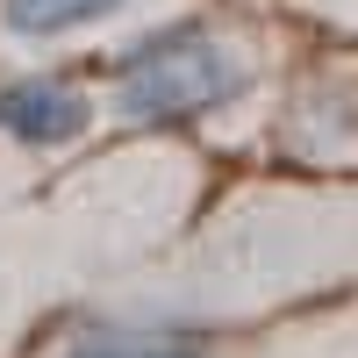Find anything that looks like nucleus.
Masks as SVG:
<instances>
[{
	"label": "nucleus",
	"instance_id": "f03ea898",
	"mask_svg": "<svg viewBox=\"0 0 358 358\" xmlns=\"http://www.w3.org/2000/svg\"><path fill=\"white\" fill-rule=\"evenodd\" d=\"M94 94L72 79H15L0 86V136L29 143V151H65V143H79L86 129H94Z\"/></svg>",
	"mask_w": 358,
	"mask_h": 358
},
{
	"label": "nucleus",
	"instance_id": "f257e3e1",
	"mask_svg": "<svg viewBox=\"0 0 358 358\" xmlns=\"http://www.w3.org/2000/svg\"><path fill=\"white\" fill-rule=\"evenodd\" d=\"M244 94L251 65L208 29H165L143 50H129L115 72V115L129 122H187V115H215Z\"/></svg>",
	"mask_w": 358,
	"mask_h": 358
},
{
	"label": "nucleus",
	"instance_id": "7ed1b4c3",
	"mask_svg": "<svg viewBox=\"0 0 358 358\" xmlns=\"http://www.w3.org/2000/svg\"><path fill=\"white\" fill-rule=\"evenodd\" d=\"M129 0H0V29L15 43H65V36H86V29L115 22Z\"/></svg>",
	"mask_w": 358,
	"mask_h": 358
},
{
	"label": "nucleus",
	"instance_id": "20e7f679",
	"mask_svg": "<svg viewBox=\"0 0 358 358\" xmlns=\"http://www.w3.org/2000/svg\"><path fill=\"white\" fill-rule=\"evenodd\" d=\"M65 358H208V351L165 330H86L79 344H65Z\"/></svg>",
	"mask_w": 358,
	"mask_h": 358
}]
</instances>
